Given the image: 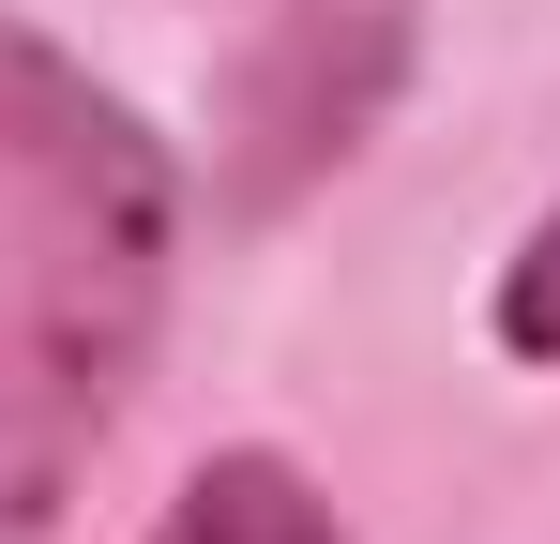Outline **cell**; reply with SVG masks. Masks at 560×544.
Listing matches in <instances>:
<instances>
[{
    "mask_svg": "<svg viewBox=\"0 0 560 544\" xmlns=\"http://www.w3.org/2000/svg\"><path fill=\"white\" fill-rule=\"evenodd\" d=\"M197 167L121 76L0 0V544L77 515L92 453L167 363Z\"/></svg>",
    "mask_w": 560,
    "mask_h": 544,
    "instance_id": "1",
    "label": "cell"
},
{
    "mask_svg": "<svg viewBox=\"0 0 560 544\" xmlns=\"http://www.w3.org/2000/svg\"><path fill=\"white\" fill-rule=\"evenodd\" d=\"M137 544H349V515H334V484L288 439H212L183 484L152 499Z\"/></svg>",
    "mask_w": 560,
    "mask_h": 544,
    "instance_id": "3",
    "label": "cell"
},
{
    "mask_svg": "<svg viewBox=\"0 0 560 544\" xmlns=\"http://www.w3.org/2000/svg\"><path fill=\"white\" fill-rule=\"evenodd\" d=\"M485 348L515 363V378H560V197L515 227V258L485 287Z\"/></svg>",
    "mask_w": 560,
    "mask_h": 544,
    "instance_id": "4",
    "label": "cell"
},
{
    "mask_svg": "<svg viewBox=\"0 0 560 544\" xmlns=\"http://www.w3.org/2000/svg\"><path fill=\"white\" fill-rule=\"evenodd\" d=\"M424 76V0H258L212 91V227H288L378 152Z\"/></svg>",
    "mask_w": 560,
    "mask_h": 544,
    "instance_id": "2",
    "label": "cell"
}]
</instances>
